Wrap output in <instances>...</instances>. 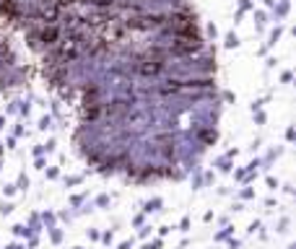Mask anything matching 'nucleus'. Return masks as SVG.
Returning a JSON list of instances; mask_svg holds the SVG:
<instances>
[{"label": "nucleus", "instance_id": "7", "mask_svg": "<svg viewBox=\"0 0 296 249\" xmlns=\"http://www.w3.org/2000/svg\"><path fill=\"white\" fill-rule=\"evenodd\" d=\"M86 3H91L94 8H102V11H107V8H112L117 0H86Z\"/></svg>", "mask_w": 296, "mask_h": 249}, {"label": "nucleus", "instance_id": "6", "mask_svg": "<svg viewBox=\"0 0 296 249\" xmlns=\"http://www.w3.org/2000/svg\"><path fill=\"white\" fill-rule=\"evenodd\" d=\"M99 115H102V106H99V104H94V101L86 104V109H83V117H86V120H96Z\"/></svg>", "mask_w": 296, "mask_h": 249}, {"label": "nucleus", "instance_id": "2", "mask_svg": "<svg viewBox=\"0 0 296 249\" xmlns=\"http://www.w3.org/2000/svg\"><path fill=\"white\" fill-rule=\"evenodd\" d=\"M203 49V42H200V37L195 34V37H177V42L169 47V54L174 52V54H195V52H200Z\"/></svg>", "mask_w": 296, "mask_h": 249}, {"label": "nucleus", "instance_id": "3", "mask_svg": "<svg viewBox=\"0 0 296 249\" xmlns=\"http://www.w3.org/2000/svg\"><path fill=\"white\" fill-rule=\"evenodd\" d=\"M81 54V39H68V42H63V47L57 49V63H73L76 58Z\"/></svg>", "mask_w": 296, "mask_h": 249}, {"label": "nucleus", "instance_id": "5", "mask_svg": "<svg viewBox=\"0 0 296 249\" xmlns=\"http://www.w3.org/2000/svg\"><path fill=\"white\" fill-rule=\"evenodd\" d=\"M57 39H60V29H57V26H44V29L39 32V42L42 44H55Z\"/></svg>", "mask_w": 296, "mask_h": 249}, {"label": "nucleus", "instance_id": "4", "mask_svg": "<svg viewBox=\"0 0 296 249\" xmlns=\"http://www.w3.org/2000/svg\"><path fill=\"white\" fill-rule=\"evenodd\" d=\"M164 70V63L159 58H145L143 63H138V73L145 75V78H151V75H159Z\"/></svg>", "mask_w": 296, "mask_h": 249}, {"label": "nucleus", "instance_id": "8", "mask_svg": "<svg viewBox=\"0 0 296 249\" xmlns=\"http://www.w3.org/2000/svg\"><path fill=\"white\" fill-rule=\"evenodd\" d=\"M78 0H55V6L57 8H70V6H76Z\"/></svg>", "mask_w": 296, "mask_h": 249}, {"label": "nucleus", "instance_id": "1", "mask_svg": "<svg viewBox=\"0 0 296 249\" xmlns=\"http://www.w3.org/2000/svg\"><path fill=\"white\" fill-rule=\"evenodd\" d=\"M166 16L161 13H148V16H133L125 21L128 29H135V32H145V29H156V26H164Z\"/></svg>", "mask_w": 296, "mask_h": 249}]
</instances>
